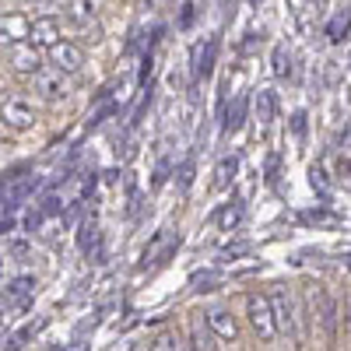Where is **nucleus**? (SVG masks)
Segmentation results:
<instances>
[{
	"instance_id": "f257e3e1",
	"label": "nucleus",
	"mask_w": 351,
	"mask_h": 351,
	"mask_svg": "<svg viewBox=\"0 0 351 351\" xmlns=\"http://www.w3.org/2000/svg\"><path fill=\"white\" fill-rule=\"evenodd\" d=\"M271 309H274V324L278 330H285L291 341H302V327H299V313H295V299L288 295V291H274L271 295Z\"/></svg>"
},
{
	"instance_id": "f03ea898",
	"label": "nucleus",
	"mask_w": 351,
	"mask_h": 351,
	"mask_svg": "<svg viewBox=\"0 0 351 351\" xmlns=\"http://www.w3.org/2000/svg\"><path fill=\"white\" fill-rule=\"evenodd\" d=\"M246 313H250V324L253 330L263 337V341H271L278 334V324H274V309H271V299L267 295H250L246 302Z\"/></svg>"
},
{
	"instance_id": "7ed1b4c3",
	"label": "nucleus",
	"mask_w": 351,
	"mask_h": 351,
	"mask_svg": "<svg viewBox=\"0 0 351 351\" xmlns=\"http://www.w3.org/2000/svg\"><path fill=\"white\" fill-rule=\"evenodd\" d=\"M0 120H4L11 130H28V127L36 123V109H32V102H28V99L11 95V99L0 102Z\"/></svg>"
},
{
	"instance_id": "20e7f679",
	"label": "nucleus",
	"mask_w": 351,
	"mask_h": 351,
	"mask_svg": "<svg viewBox=\"0 0 351 351\" xmlns=\"http://www.w3.org/2000/svg\"><path fill=\"white\" fill-rule=\"evenodd\" d=\"M8 64L18 71V74H39L43 71V53H39V46H32V43H18V46H11L8 49Z\"/></svg>"
},
{
	"instance_id": "39448f33",
	"label": "nucleus",
	"mask_w": 351,
	"mask_h": 351,
	"mask_svg": "<svg viewBox=\"0 0 351 351\" xmlns=\"http://www.w3.org/2000/svg\"><path fill=\"white\" fill-rule=\"evenodd\" d=\"M36 92L46 99V102H60V99H67V74H60L56 67H43L39 74H36Z\"/></svg>"
},
{
	"instance_id": "423d86ee",
	"label": "nucleus",
	"mask_w": 351,
	"mask_h": 351,
	"mask_svg": "<svg viewBox=\"0 0 351 351\" xmlns=\"http://www.w3.org/2000/svg\"><path fill=\"white\" fill-rule=\"evenodd\" d=\"M28 32H32V21L25 14H0V46H18L28 43Z\"/></svg>"
},
{
	"instance_id": "0eeeda50",
	"label": "nucleus",
	"mask_w": 351,
	"mask_h": 351,
	"mask_svg": "<svg viewBox=\"0 0 351 351\" xmlns=\"http://www.w3.org/2000/svg\"><path fill=\"white\" fill-rule=\"evenodd\" d=\"M81 64H84V53L74 43H56L49 49V67H56L60 74H74V71H81Z\"/></svg>"
},
{
	"instance_id": "6e6552de",
	"label": "nucleus",
	"mask_w": 351,
	"mask_h": 351,
	"mask_svg": "<svg viewBox=\"0 0 351 351\" xmlns=\"http://www.w3.org/2000/svg\"><path fill=\"white\" fill-rule=\"evenodd\" d=\"M28 43L32 46H46V49H53L56 43H60V21H56L53 14H43V18H36L32 21V32H28Z\"/></svg>"
},
{
	"instance_id": "1a4fd4ad",
	"label": "nucleus",
	"mask_w": 351,
	"mask_h": 351,
	"mask_svg": "<svg viewBox=\"0 0 351 351\" xmlns=\"http://www.w3.org/2000/svg\"><path fill=\"white\" fill-rule=\"evenodd\" d=\"M208 324H211V330H215L221 341H236V337H239L236 319H232V313H225V309H211V313H208Z\"/></svg>"
},
{
	"instance_id": "9d476101",
	"label": "nucleus",
	"mask_w": 351,
	"mask_h": 351,
	"mask_svg": "<svg viewBox=\"0 0 351 351\" xmlns=\"http://www.w3.org/2000/svg\"><path fill=\"white\" fill-rule=\"evenodd\" d=\"M32 288H36V278H28V274H21V278H14L11 285H8V295L0 299V306H25L28 302V295H32Z\"/></svg>"
},
{
	"instance_id": "9b49d317",
	"label": "nucleus",
	"mask_w": 351,
	"mask_h": 351,
	"mask_svg": "<svg viewBox=\"0 0 351 351\" xmlns=\"http://www.w3.org/2000/svg\"><path fill=\"white\" fill-rule=\"evenodd\" d=\"M253 109H256V120H260V127L274 123V109H278V99H274V92H271V88H260V92H256V99H253Z\"/></svg>"
},
{
	"instance_id": "f8f14e48",
	"label": "nucleus",
	"mask_w": 351,
	"mask_h": 351,
	"mask_svg": "<svg viewBox=\"0 0 351 351\" xmlns=\"http://www.w3.org/2000/svg\"><path fill=\"white\" fill-rule=\"evenodd\" d=\"M236 172H239V155H225L215 169V190H228L232 180H236Z\"/></svg>"
},
{
	"instance_id": "ddd939ff",
	"label": "nucleus",
	"mask_w": 351,
	"mask_h": 351,
	"mask_svg": "<svg viewBox=\"0 0 351 351\" xmlns=\"http://www.w3.org/2000/svg\"><path fill=\"white\" fill-rule=\"evenodd\" d=\"M348 28H351V8H337L327 21V39L330 43H341L348 36Z\"/></svg>"
},
{
	"instance_id": "4468645a",
	"label": "nucleus",
	"mask_w": 351,
	"mask_h": 351,
	"mask_svg": "<svg viewBox=\"0 0 351 351\" xmlns=\"http://www.w3.org/2000/svg\"><path fill=\"white\" fill-rule=\"evenodd\" d=\"M215 56H218V39H211L208 46H204V49L197 53V64H193V74H204V77H208V74L215 71Z\"/></svg>"
},
{
	"instance_id": "2eb2a0df",
	"label": "nucleus",
	"mask_w": 351,
	"mask_h": 351,
	"mask_svg": "<svg viewBox=\"0 0 351 351\" xmlns=\"http://www.w3.org/2000/svg\"><path fill=\"white\" fill-rule=\"evenodd\" d=\"M271 71H274V77H288V74H291V53H288V46H285V43H278V46H274Z\"/></svg>"
},
{
	"instance_id": "dca6fc26",
	"label": "nucleus",
	"mask_w": 351,
	"mask_h": 351,
	"mask_svg": "<svg viewBox=\"0 0 351 351\" xmlns=\"http://www.w3.org/2000/svg\"><path fill=\"white\" fill-rule=\"evenodd\" d=\"M334 316H337V306L327 291H319V319H324V330L334 334Z\"/></svg>"
},
{
	"instance_id": "f3484780",
	"label": "nucleus",
	"mask_w": 351,
	"mask_h": 351,
	"mask_svg": "<svg viewBox=\"0 0 351 351\" xmlns=\"http://www.w3.org/2000/svg\"><path fill=\"white\" fill-rule=\"evenodd\" d=\"M239 221H243V204H239V200H232L228 208L218 211V225H221V228H236Z\"/></svg>"
},
{
	"instance_id": "a211bd4d",
	"label": "nucleus",
	"mask_w": 351,
	"mask_h": 351,
	"mask_svg": "<svg viewBox=\"0 0 351 351\" xmlns=\"http://www.w3.org/2000/svg\"><path fill=\"white\" fill-rule=\"evenodd\" d=\"M193 351H215V344H211V334L208 330H204V324H200V319H193Z\"/></svg>"
},
{
	"instance_id": "6ab92c4d",
	"label": "nucleus",
	"mask_w": 351,
	"mask_h": 351,
	"mask_svg": "<svg viewBox=\"0 0 351 351\" xmlns=\"http://www.w3.org/2000/svg\"><path fill=\"white\" fill-rule=\"evenodd\" d=\"M243 116H246V99L239 95L236 106H232V112H228V120H225L221 127H225V130H239V127H243Z\"/></svg>"
},
{
	"instance_id": "aec40b11",
	"label": "nucleus",
	"mask_w": 351,
	"mask_h": 351,
	"mask_svg": "<svg viewBox=\"0 0 351 351\" xmlns=\"http://www.w3.org/2000/svg\"><path fill=\"white\" fill-rule=\"evenodd\" d=\"M193 176H197V165H193V158H186V162L180 165V186H183V190H190Z\"/></svg>"
},
{
	"instance_id": "412c9836",
	"label": "nucleus",
	"mask_w": 351,
	"mask_h": 351,
	"mask_svg": "<svg viewBox=\"0 0 351 351\" xmlns=\"http://www.w3.org/2000/svg\"><path fill=\"white\" fill-rule=\"evenodd\" d=\"M67 14H74V18H92L95 14V4H84V0H77V4H67Z\"/></svg>"
},
{
	"instance_id": "4be33fe9",
	"label": "nucleus",
	"mask_w": 351,
	"mask_h": 351,
	"mask_svg": "<svg viewBox=\"0 0 351 351\" xmlns=\"http://www.w3.org/2000/svg\"><path fill=\"white\" fill-rule=\"evenodd\" d=\"M169 344H172V351H193V344L180 334H169Z\"/></svg>"
},
{
	"instance_id": "5701e85b",
	"label": "nucleus",
	"mask_w": 351,
	"mask_h": 351,
	"mask_svg": "<svg viewBox=\"0 0 351 351\" xmlns=\"http://www.w3.org/2000/svg\"><path fill=\"white\" fill-rule=\"evenodd\" d=\"M313 186H316L319 193H327V172H324V169H313Z\"/></svg>"
},
{
	"instance_id": "b1692460",
	"label": "nucleus",
	"mask_w": 351,
	"mask_h": 351,
	"mask_svg": "<svg viewBox=\"0 0 351 351\" xmlns=\"http://www.w3.org/2000/svg\"><path fill=\"white\" fill-rule=\"evenodd\" d=\"M291 130H295V137L306 134V112H295V116H291Z\"/></svg>"
},
{
	"instance_id": "393cba45",
	"label": "nucleus",
	"mask_w": 351,
	"mask_h": 351,
	"mask_svg": "<svg viewBox=\"0 0 351 351\" xmlns=\"http://www.w3.org/2000/svg\"><path fill=\"white\" fill-rule=\"evenodd\" d=\"M148 351H172V344H169V334H162V337H155Z\"/></svg>"
},
{
	"instance_id": "a878e982",
	"label": "nucleus",
	"mask_w": 351,
	"mask_h": 351,
	"mask_svg": "<svg viewBox=\"0 0 351 351\" xmlns=\"http://www.w3.org/2000/svg\"><path fill=\"white\" fill-rule=\"evenodd\" d=\"M218 281V274L215 271H204V274H193V285H215Z\"/></svg>"
},
{
	"instance_id": "bb28decb",
	"label": "nucleus",
	"mask_w": 351,
	"mask_h": 351,
	"mask_svg": "<svg viewBox=\"0 0 351 351\" xmlns=\"http://www.w3.org/2000/svg\"><path fill=\"white\" fill-rule=\"evenodd\" d=\"M278 162H281L278 155H271V158H267V180H274V172H278Z\"/></svg>"
},
{
	"instance_id": "cd10ccee",
	"label": "nucleus",
	"mask_w": 351,
	"mask_h": 351,
	"mask_svg": "<svg viewBox=\"0 0 351 351\" xmlns=\"http://www.w3.org/2000/svg\"><path fill=\"white\" fill-rule=\"evenodd\" d=\"M193 8H197V4H183V25L193 21Z\"/></svg>"
},
{
	"instance_id": "c85d7f7f",
	"label": "nucleus",
	"mask_w": 351,
	"mask_h": 351,
	"mask_svg": "<svg viewBox=\"0 0 351 351\" xmlns=\"http://www.w3.org/2000/svg\"><path fill=\"white\" fill-rule=\"evenodd\" d=\"M348 71H351V53H348Z\"/></svg>"
},
{
	"instance_id": "c756f323",
	"label": "nucleus",
	"mask_w": 351,
	"mask_h": 351,
	"mask_svg": "<svg viewBox=\"0 0 351 351\" xmlns=\"http://www.w3.org/2000/svg\"><path fill=\"white\" fill-rule=\"evenodd\" d=\"M0 267H4V263H0Z\"/></svg>"
}]
</instances>
